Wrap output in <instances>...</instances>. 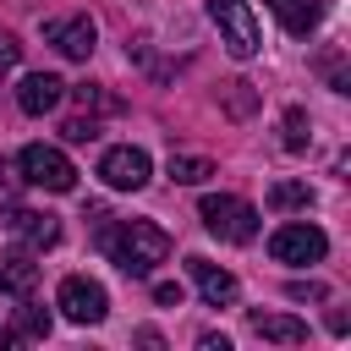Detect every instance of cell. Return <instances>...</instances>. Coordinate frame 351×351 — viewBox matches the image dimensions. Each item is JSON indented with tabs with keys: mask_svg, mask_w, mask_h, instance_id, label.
Segmentation results:
<instances>
[{
	"mask_svg": "<svg viewBox=\"0 0 351 351\" xmlns=\"http://www.w3.org/2000/svg\"><path fill=\"white\" fill-rule=\"evenodd\" d=\"M11 340H16V335H11V329H0V351H5V346H11Z\"/></svg>",
	"mask_w": 351,
	"mask_h": 351,
	"instance_id": "obj_26",
	"label": "cell"
},
{
	"mask_svg": "<svg viewBox=\"0 0 351 351\" xmlns=\"http://www.w3.org/2000/svg\"><path fill=\"white\" fill-rule=\"evenodd\" d=\"M148 154L143 148H132V143H121V148H104V159H99V176H104V186H115V192H137V186H148Z\"/></svg>",
	"mask_w": 351,
	"mask_h": 351,
	"instance_id": "obj_7",
	"label": "cell"
},
{
	"mask_svg": "<svg viewBox=\"0 0 351 351\" xmlns=\"http://www.w3.org/2000/svg\"><path fill=\"white\" fill-rule=\"evenodd\" d=\"M16 176H22L27 186H38V192H71V186H77L71 159H66L60 148H49V143H27V148L16 154Z\"/></svg>",
	"mask_w": 351,
	"mask_h": 351,
	"instance_id": "obj_3",
	"label": "cell"
},
{
	"mask_svg": "<svg viewBox=\"0 0 351 351\" xmlns=\"http://www.w3.org/2000/svg\"><path fill=\"white\" fill-rule=\"evenodd\" d=\"M219 99H225V110H230L236 121H247V115L258 110V88H252V82H241V77H236V82H225V88H219Z\"/></svg>",
	"mask_w": 351,
	"mask_h": 351,
	"instance_id": "obj_17",
	"label": "cell"
},
{
	"mask_svg": "<svg viewBox=\"0 0 351 351\" xmlns=\"http://www.w3.org/2000/svg\"><path fill=\"white\" fill-rule=\"evenodd\" d=\"M186 274H192V285H197V296L208 307H230L236 302V274L230 269H219L208 258H186Z\"/></svg>",
	"mask_w": 351,
	"mask_h": 351,
	"instance_id": "obj_9",
	"label": "cell"
},
{
	"mask_svg": "<svg viewBox=\"0 0 351 351\" xmlns=\"http://www.w3.org/2000/svg\"><path fill=\"white\" fill-rule=\"evenodd\" d=\"M252 335L258 340H274V346H302L307 340V324L291 318V313H252Z\"/></svg>",
	"mask_w": 351,
	"mask_h": 351,
	"instance_id": "obj_14",
	"label": "cell"
},
{
	"mask_svg": "<svg viewBox=\"0 0 351 351\" xmlns=\"http://www.w3.org/2000/svg\"><path fill=\"white\" fill-rule=\"evenodd\" d=\"M329 252V241H324V230L318 225H280L274 236H269V258L274 263H318Z\"/></svg>",
	"mask_w": 351,
	"mask_h": 351,
	"instance_id": "obj_6",
	"label": "cell"
},
{
	"mask_svg": "<svg viewBox=\"0 0 351 351\" xmlns=\"http://www.w3.org/2000/svg\"><path fill=\"white\" fill-rule=\"evenodd\" d=\"M285 296H291V302H324L329 291H324L318 280H291V285H285Z\"/></svg>",
	"mask_w": 351,
	"mask_h": 351,
	"instance_id": "obj_21",
	"label": "cell"
},
{
	"mask_svg": "<svg viewBox=\"0 0 351 351\" xmlns=\"http://www.w3.org/2000/svg\"><path fill=\"white\" fill-rule=\"evenodd\" d=\"M0 291L16 296V302L38 291V263H33V252H5V258H0Z\"/></svg>",
	"mask_w": 351,
	"mask_h": 351,
	"instance_id": "obj_12",
	"label": "cell"
},
{
	"mask_svg": "<svg viewBox=\"0 0 351 351\" xmlns=\"http://www.w3.org/2000/svg\"><path fill=\"white\" fill-rule=\"evenodd\" d=\"M11 230L22 236L27 252H44V247L60 241V219L55 214H38V208H11Z\"/></svg>",
	"mask_w": 351,
	"mask_h": 351,
	"instance_id": "obj_11",
	"label": "cell"
},
{
	"mask_svg": "<svg viewBox=\"0 0 351 351\" xmlns=\"http://www.w3.org/2000/svg\"><path fill=\"white\" fill-rule=\"evenodd\" d=\"M16 60H22V44H16L11 33H0V71H11Z\"/></svg>",
	"mask_w": 351,
	"mask_h": 351,
	"instance_id": "obj_24",
	"label": "cell"
},
{
	"mask_svg": "<svg viewBox=\"0 0 351 351\" xmlns=\"http://www.w3.org/2000/svg\"><path fill=\"white\" fill-rule=\"evenodd\" d=\"M11 335L16 340H44L49 335V313L33 302V296H22V307H16V324H11Z\"/></svg>",
	"mask_w": 351,
	"mask_h": 351,
	"instance_id": "obj_16",
	"label": "cell"
},
{
	"mask_svg": "<svg viewBox=\"0 0 351 351\" xmlns=\"http://www.w3.org/2000/svg\"><path fill=\"white\" fill-rule=\"evenodd\" d=\"M55 307L71 318V324H104V313H110V296H104V285L99 280H88V274H66L60 280V291H55Z\"/></svg>",
	"mask_w": 351,
	"mask_h": 351,
	"instance_id": "obj_5",
	"label": "cell"
},
{
	"mask_svg": "<svg viewBox=\"0 0 351 351\" xmlns=\"http://www.w3.org/2000/svg\"><path fill=\"white\" fill-rule=\"evenodd\" d=\"M154 302H159V307H181V285H176V280H159V285H154Z\"/></svg>",
	"mask_w": 351,
	"mask_h": 351,
	"instance_id": "obj_23",
	"label": "cell"
},
{
	"mask_svg": "<svg viewBox=\"0 0 351 351\" xmlns=\"http://www.w3.org/2000/svg\"><path fill=\"white\" fill-rule=\"evenodd\" d=\"M165 176H170L176 186H203V181L214 176V165H208L203 154H170V165H165Z\"/></svg>",
	"mask_w": 351,
	"mask_h": 351,
	"instance_id": "obj_15",
	"label": "cell"
},
{
	"mask_svg": "<svg viewBox=\"0 0 351 351\" xmlns=\"http://www.w3.org/2000/svg\"><path fill=\"white\" fill-rule=\"evenodd\" d=\"M60 99H66V82L49 77V71H33V77L16 82V104H22V115H49Z\"/></svg>",
	"mask_w": 351,
	"mask_h": 351,
	"instance_id": "obj_10",
	"label": "cell"
},
{
	"mask_svg": "<svg viewBox=\"0 0 351 351\" xmlns=\"http://www.w3.org/2000/svg\"><path fill=\"white\" fill-rule=\"evenodd\" d=\"M269 203L274 208H313V186L307 181H274L269 186Z\"/></svg>",
	"mask_w": 351,
	"mask_h": 351,
	"instance_id": "obj_18",
	"label": "cell"
},
{
	"mask_svg": "<svg viewBox=\"0 0 351 351\" xmlns=\"http://www.w3.org/2000/svg\"><path fill=\"white\" fill-rule=\"evenodd\" d=\"M99 247H104L110 263L126 269L132 280H148V274L170 258V236H165L154 219H121V225H104V230H99Z\"/></svg>",
	"mask_w": 351,
	"mask_h": 351,
	"instance_id": "obj_1",
	"label": "cell"
},
{
	"mask_svg": "<svg viewBox=\"0 0 351 351\" xmlns=\"http://www.w3.org/2000/svg\"><path fill=\"white\" fill-rule=\"evenodd\" d=\"M208 16L219 27V44L236 55V60H252L263 44H258V16L247 0H208Z\"/></svg>",
	"mask_w": 351,
	"mask_h": 351,
	"instance_id": "obj_4",
	"label": "cell"
},
{
	"mask_svg": "<svg viewBox=\"0 0 351 351\" xmlns=\"http://www.w3.org/2000/svg\"><path fill=\"white\" fill-rule=\"evenodd\" d=\"M44 38L66 60H88L93 44H99V27H93V16H55V22H44Z\"/></svg>",
	"mask_w": 351,
	"mask_h": 351,
	"instance_id": "obj_8",
	"label": "cell"
},
{
	"mask_svg": "<svg viewBox=\"0 0 351 351\" xmlns=\"http://www.w3.org/2000/svg\"><path fill=\"white\" fill-rule=\"evenodd\" d=\"M197 346H203V351H230V340H225V335H203Z\"/></svg>",
	"mask_w": 351,
	"mask_h": 351,
	"instance_id": "obj_25",
	"label": "cell"
},
{
	"mask_svg": "<svg viewBox=\"0 0 351 351\" xmlns=\"http://www.w3.org/2000/svg\"><path fill=\"white\" fill-rule=\"evenodd\" d=\"M197 214H203L208 236H219V241H252V236H258V208H252L247 197H230V192H203Z\"/></svg>",
	"mask_w": 351,
	"mask_h": 351,
	"instance_id": "obj_2",
	"label": "cell"
},
{
	"mask_svg": "<svg viewBox=\"0 0 351 351\" xmlns=\"http://www.w3.org/2000/svg\"><path fill=\"white\" fill-rule=\"evenodd\" d=\"M60 137H66V143H93V137H99V126H93V121H66V126H60Z\"/></svg>",
	"mask_w": 351,
	"mask_h": 351,
	"instance_id": "obj_22",
	"label": "cell"
},
{
	"mask_svg": "<svg viewBox=\"0 0 351 351\" xmlns=\"http://www.w3.org/2000/svg\"><path fill=\"white\" fill-rule=\"evenodd\" d=\"M71 93H77V104H82V110H115V99H110V93H99L93 82H82V88H71Z\"/></svg>",
	"mask_w": 351,
	"mask_h": 351,
	"instance_id": "obj_20",
	"label": "cell"
},
{
	"mask_svg": "<svg viewBox=\"0 0 351 351\" xmlns=\"http://www.w3.org/2000/svg\"><path fill=\"white\" fill-rule=\"evenodd\" d=\"M307 137H313V132H307V110H296V104H291V110H285V148H291V154H302V148H307Z\"/></svg>",
	"mask_w": 351,
	"mask_h": 351,
	"instance_id": "obj_19",
	"label": "cell"
},
{
	"mask_svg": "<svg viewBox=\"0 0 351 351\" xmlns=\"http://www.w3.org/2000/svg\"><path fill=\"white\" fill-rule=\"evenodd\" d=\"M269 5H274L280 27H285L291 38H307V33L324 22V0H269Z\"/></svg>",
	"mask_w": 351,
	"mask_h": 351,
	"instance_id": "obj_13",
	"label": "cell"
}]
</instances>
